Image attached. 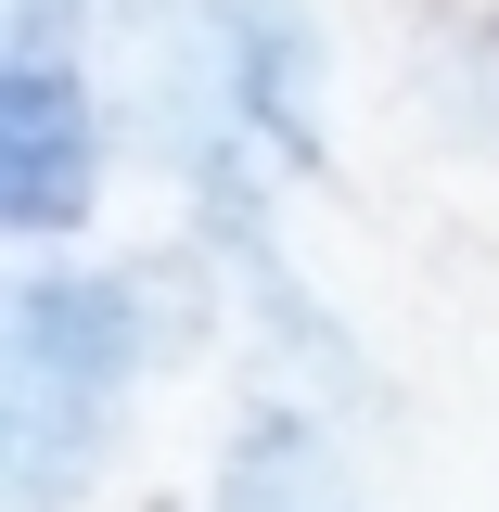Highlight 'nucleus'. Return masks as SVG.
Listing matches in <instances>:
<instances>
[{
	"instance_id": "1",
	"label": "nucleus",
	"mask_w": 499,
	"mask_h": 512,
	"mask_svg": "<svg viewBox=\"0 0 499 512\" xmlns=\"http://www.w3.org/2000/svg\"><path fill=\"white\" fill-rule=\"evenodd\" d=\"M141 359H154V308L128 269H26L13 282V512L90 500Z\"/></svg>"
},
{
	"instance_id": "2",
	"label": "nucleus",
	"mask_w": 499,
	"mask_h": 512,
	"mask_svg": "<svg viewBox=\"0 0 499 512\" xmlns=\"http://www.w3.org/2000/svg\"><path fill=\"white\" fill-rule=\"evenodd\" d=\"M103 205V90L90 64H0V218L26 244H64Z\"/></svg>"
}]
</instances>
